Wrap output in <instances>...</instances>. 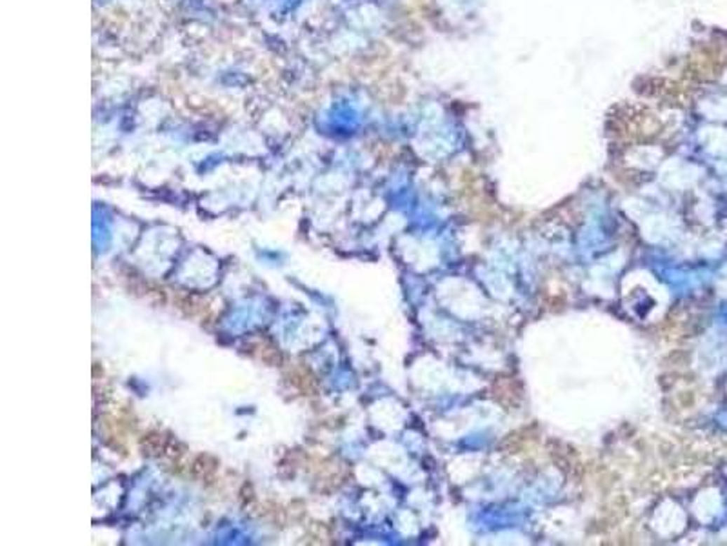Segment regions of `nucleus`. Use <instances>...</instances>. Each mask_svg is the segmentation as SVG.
<instances>
[{"label": "nucleus", "mask_w": 727, "mask_h": 546, "mask_svg": "<svg viewBox=\"0 0 727 546\" xmlns=\"http://www.w3.org/2000/svg\"><path fill=\"white\" fill-rule=\"evenodd\" d=\"M290 382L294 388L300 389L304 395H317L318 392L317 377L306 366L294 368L293 372L290 373Z\"/></svg>", "instance_id": "f03ea898"}, {"label": "nucleus", "mask_w": 727, "mask_h": 546, "mask_svg": "<svg viewBox=\"0 0 727 546\" xmlns=\"http://www.w3.org/2000/svg\"><path fill=\"white\" fill-rule=\"evenodd\" d=\"M217 466H219V461L215 457L202 453V455L195 457V461L191 465V472L196 477H210L211 474H215Z\"/></svg>", "instance_id": "7ed1b4c3"}, {"label": "nucleus", "mask_w": 727, "mask_h": 546, "mask_svg": "<svg viewBox=\"0 0 727 546\" xmlns=\"http://www.w3.org/2000/svg\"><path fill=\"white\" fill-rule=\"evenodd\" d=\"M493 395H495V399L500 404L517 406V404L522 401V385H520L515 377L496 379L495 386H493Z\"/></svg>", "instance_id": "f257e3e1"}]
</instances>
